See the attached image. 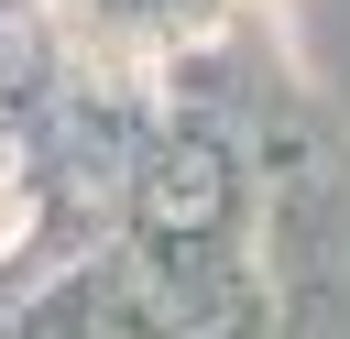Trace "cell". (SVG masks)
<instances>
[{"instance_id":"obj_1","label":"cell","mask_w":350,"mask_h":339,"mask_svg":"<svg viewBox=\"0 0 350 339\" xmlns=\"http://www.w3.org/2000/svg\"><path fill=\"white\" fill-rule=\"evenodd\" d=\"M22 230H33V175H22V153L0 142V252H11Z\"/></svg>"},{"instance_id":"obj_2","label":"cell","mask_w":350,"mask_h":339,"mask_svg":"<svg viewBox=\"0 0 350 339\" xmlns=\"http://www.w3.org/2000/svg\"><path fill=\"white\" fill-rule=\"evenodd\" d=\"M22 55H33V44H22V33H0V77H11V66H22Z\"/></svg>"}]
</instances>
